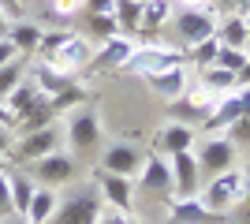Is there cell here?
Listing matches in <instances>:
<instances>
[{"instance_id": "5b68a950", "label": "cell", "mask_w": 250, "mask_h": 224, "mask_svg": "<svg viewBox=\"0 0 250 224\" xmlns=\"http://www.w3.org/2000/svg\"><path fill=\"white\" fill-rule=\"evenodd\" d=\"M172 30H176L179 49H190V45H198V41H206V38L217 34V15L202 11V8H176Z\"/></svg>"}, {"instance_id": "1f68e13d", "label": "cell", "mask_w": 250, "mask_h": 224, "mask_svg": "<svg viewBox=\"0 0 250 224\" xmlns=\"http://www.w3.org/2000/svg\"><path fill=\"white\" fill-rule=\"evenodd\" d=\"M217 53H220V41H217V34H213V38H206V41L187 49V64H194V71H202V67H209L217 60Z\"/></svg>"}, {"instance_id": "9a60e30c", "label": "cell", "mask_w": 250, "mask_h": 224, "mask_svg": "<svg viewBox=\"0 0 250 224\" xmlns=\"http://www.w3.org/2000/svg\"><path fill=\"white\" fill-rule=\"evenodd\" d=\"M146 161V149L135 146V142H112L101 157V172H112V176H131L135 180L138 168Z\"/></svg>"}, {"instance_id": "ba28073f", "label": "cell", "mask_w": 250, "mask_h": 224, "mask_svg": "<svg viewBox=\"0 0 250 224\" xmlns=\"http://www.w3.org/2000/svg\"><path fill=\"white\" fill-rule=\"evenodd\" d=\"M194 161H198L202 176H217V172L235 168V161H239V146L228 142L224 135H209V139H202V146L194 149Z\"/></svg>"}, {"instance_id": "b9f144b4", "label": "cell", "mask_w": 250, "mask_h": 224, "mask_svg": "<svg viewBox=\"0 0 250 224\" xmlns=\"http://www.w3.org/2000/svg\"><path fill=\"white\" fill-rule=\"evenodd\" d=\"M15 56H19V53H15V45H11L8 38H0V67L8 64V60H15Z\"/></svg>"}, {"instance_id": "e575fe53", "label": "cell", "mask_w": 250, "mask_h": 224, "mask_svg": "<svg viewBox=\"0 0 250 224\" xmlns=\"http://www.w3.org/2000/svg\"><path fill=\"white\" fill-rule=\"evenodd\" d=\"M49 8L56 19H75L79 11H86V0H49Z\"/></svg>"}, {"instance_id": "603a6c76", "label": "cell", "mask_w": 250, "mask_h": 224, "mask_svg": "<svg viewBox=\"0 0 250 224\" xmlns=\"http://www.w3.org/2000/svg\"><path fill=\"white\" fill-rule=\"evenodd\" d=\"M176 15V0H142V34L165 30V22H172Z\"/></svg>"}, {"instance_id": "4fadbf2b", "label": "cell", "mask_w": 250, "mask_h": 224, "mask_svg": "<svg viewBox=\"0 0 250 224\" xmlns=\"http://www.w3.org/2000/svg\"><path fill=\"white\" fill-rule=\"evenodd\" d=\"M135 191H138V187H135L131 176H112V172H101V168H97V194H101L104 205L131 213V209H135Z\"/></svg>"}, {"instance_id": "7bdbcfd3", "label": "cell", "mask_w": 250, "mask_h": 224, "mask_svg": "<svg viewBox=\"0 0 250 224\" xmlns=\"http://www.w3.org/2000/svg\"><path fill=\"white\" fill-rule=\"evenodd\" d=\"M0 127H11V131H15V116L8 112V105H4V101H0Z\"/></svg>"}, {"instance_id": "7402d4cb", "label": "cell", "mask_w": 250, "mask_h": 224, "mask_svg": "<svg viewBox=\"0 0 250 224\" xmlns=\"http://www.w3.org/2000/svg\"><path fill=\"white\" fill-rule=\"evenodd\" d=\"M198 82L206 86L209 94L224 97V94H235V90H239V75H235V71H228V67L209 64V67H202V71H198Z\"/></svg>"}, {"instance_id": "f907efd6", "label": "cell", "mask_w": 250, "mask_h": 224, "mask_svg": "<svg viewBox=\"0 0 250 224\" xmlns=\"http://www.w3.org/2000/svg\"><path fill=\"white\" fill-rule=\"evenodd\" d=\"M247 15H250V0H247Z\"/></svg>"}, {"instance_id": "277c9868", "label": "cell", "mask_w": 250, "mask_h": 224, "mask_svg": "<svg viewBox=\"0 0 250 224\" xmlns=\"http://www.w3.org/2000/svg\"><path fill=\"white\" fill-rule=\"evenodd\" d=\"M187 64V49H172V45H135L131 60L124 64L127 75H138V79H149V75L165 71V67Z\"/></svg>"}, {"instance_id": "ab89813d", "label": "cell", "mask_w": 250, "mask_h": 224, "mask_svg": "<svg viewBox=\"0 0 250 224\" xmlns=\"http://www.w3.org/2000/svg\"><path fill=\"white\" fill-rule=\"evenodd\" d=\"M0 11H4V15H8L11 22H15V19H22L26 4H22V0H0Z\"/></svg>"}, {"instance_id": "cb8c5ba5", "label": "cell", "mask_w": 250, "mask_h": 224, "mask_svg": "<svg viewBox=\"0 0 250 224\" xmlns=\"http://www.w3.org/2000/svg\"><path fill=\"white\" fill-rule=\"evenodd\" d=\"M56 205H60V194L52 191V187H38L22 217H26L30 224H49V221H52V213H56Z\"/></svg>"}, {"instance_id": "d4e9b609", "label": "cell", "mask_w": 250, "mask_h": 224, "mask_svg": "<svg viewBox=\"0 0 250 224\" xmlns=\"http://www.w3.org/2000/svg\"><path fill=\"white\" fill-rule=\"evenodd\" d=\"M217 41L228 45V49H247V15H220L217 19Z\"/></svg>"}, {"instance_id": "ac0fdd59", "label": "cell", "mask_w": 250, "mask_h": 224, "mask_svg": "<svg viewBox=\"0 0 250 224\" xmlns=\"http://www.w3.org/2000/svg\"><path fill=\"white\" fill-rule=\"evenodd\" d=\"M42 34H45V26L42 22H34V19H26V15H22V19H15L8 26V41L15 45V53L19 56H38V45H42Z\"/></svg>"}, {"instance_id": "484cf974", "label": "cell", "mask_w": 250, "mask_h": 224, "mask_svg": "<svg viewBox=\"0 0 250 224\" xmlns=\"http://www.w3.org/2000/svg\"><path fill=\"white\" fill-rule=\"evenodd\" d=\"M42 97H45V94L38 90V82H34L30 75H26V79H22V82L15 86V90H11V94L4 97V105H8V112H11V116L19 120L22 112H26V108H30L34 101H42Z\"/></svg>"}, {"instance_id": "816d5d0a", "label": "cell", "mask_w": 250, "mask_h": 224, "mask_svg": "<svg viewBox=\"0 0 250 224\" xmlns=\"http://www.w3.org/2000/svg\"><path fill=\"white\" fill-rule=\"evenodd\" d=\"M22 4H30V0H22Z\"/></svg>"}, {"instance_id": "4316f807", "label": "cell", "mask_w": 250, "mask_h": 224, "mask_svg": "<svg viewBox=\"0 0 250 224\" xmlns=\"http://www.w3.org/2000/svg\"><path fill=\"white\" fill-rule=\"evenodd\" d=\"M26 75H30L34 82H38V90H42L45 97L60 94L63 86L71 82V79H67V75H63V71H56V67H49V64H45V60H34V67H30V71H26Z\"/></svg>"}, {"instance_id": "8992f818", "label": "cell", "mask_w": 250, "mask_h": 224, "mask_svg": "<svg viewBox=\"0 0 250 224\" xmlns=\"http://www.w3.org/2000/svg\"><path fill=\"white\" fill-rule=\"evenodd\" d=\"M63 142H67L75 153H94L97 142H101V120H97L94 108H75V112H67Z\"/></svg>"}, {"instance_id": "30bf717a", "label": "cell", "mask_w": 250, "mask_h": 224, "mask_svg": "<svg viewBox=\"0 0 250 224\" xmlns=\"http://www.w3.org/2000/svg\"><path fill=\"white\" fill-rule=\"evenodd\" d=\"M131 53H135V38L131 34H116V38H108V41H101L94 49V60H90L86 71H94V75L97 71H124Z\"/></svg>"}, {"instance_id": "d6986e66", "label": "cell", "mask_w": 250, "mask_h": 224, "mask_svg": "<svg viewBox=\"0 0 250 224\" xmlns=\"http://www.w3.org/2000/svg\"><path fill=\"white\" fill-rule=\"evenodd\" d=\"M239 116H243V101H239V90H235V94H224V97H220L217 108L209 112V120L202 123V127H206L209 135H224V131H228Z\"/></svg>"}, {"instance_id": "ee69618b", "label": "cell", "mask_w": 250, "mask_h": 224, "mask_svg": "<svg viewBox=\"0 0 250 224\" xmlns=\"http://www.w3.org/2000/svg\"><path fill=\"white\" fill-rule=\"evenodd\" d=\"M239 101H243V116H250V86H239Z\"/></svg>"}, {"instance_id": "52a82bcc", "label": "cell", "mask_w": 250, "mask_h": 224, "mask_svg": "<svg viewBox=\"0 0 250 224\" xmlns=\"http://www.w3.org/2000/svg\"><path fill=\"white\" fill-rule=\"evenodd\" d=\"M75 172H79V161H75L67 149H56V153H49V157L30 164L34 183H38V187H52V191H60L63 183H71Z\"/></svg>"}, {"instance_id": "f1b7e54d", "label": "cell", "mask_w": 250, "mask_h": 224, "mask_svg": "<svg viewBox=\"0 0 250 224\" xmlns=\"http://www.w3.org/2000/svg\"><path fill=\"white\" fill-rule=\"evenodd\" d=\"M172 221H179V224H206V221H217V217L209 213L202 202H194V198H172Z\"/></svg>"}, {"instance_id": "7a4b0ae2", "label": "cell", "mask_w": 250, "mask_h": 224, "mask_svg": "<svg viewBox=\"0 0 250 224\" xmlns=\"http://www.w3.org/2000/svg\"><path fill=\"white\" fill-rule=\"evenodd\" d=\"M56 149H63V127L49 123V127H42V131L15 135V146H11L8 164H34V161L49 157V153H56Z\"/></svg>"}, {"instance_id": "836d02e7", "label": "cell", "mask_w": 250, "mask_h": 224, "mask_svg": "<svg viewBox=\"0 0 250 224\" xmlns=\"http://www.w3.org/2000/svg\"><path fill=\"white\" fill-rule=\"evenodd\" d=\"M247 49H228V45H220V53H217V60H213V64L217 67H228V71H235L239 75L243 71V64H247Z\"/></svg>"}, {"instance_id": "83f0119b", "label": "cell", "mask_w": 250, "mask_h": 224, "mask_svg": "<svg viewBox=\"0 0 250 224\" xmlns=\"http://www.w3.org/2000/svg\"><path fill=\"white\" fill-rule=\"evenodd\" d=\"M86 97H90V90H86V86H79L71 79V82L63 86L60 94H52L49 97V105L56 108V116H63V112H75V108H83L86 105Z\"/></svg>"}, {"instance_id": "4dcf8cb0", "label": "cell", "mask_w": 250, "mask_h": 224, "mask_svg": "<svg viewBox=\"0 0 250 224\" xmlns=\"http://www.w3.org/2000/svg\"><path fill=\"white\" fill-rule=\"evenodd\" d=\"M112 15L124 34H138V26H142V0H116Z\"/></svg>"}, {"instance_id": "9c48e42d", "label": "cell", "mask_w": 250, "mask_h": 224, "mask_svg": "<svg viewBox=\"0 0 250 224\" xmlns=\"http://www.w3.org/2000/svg\"><path fill=\"white\" fill-rule=\"evenodd\" d=\"M101 194H97V187H86V191H79L75 198H60V205H56V213H52L49 224H94L97 213H101Z\"/></svg>"}, {"instance_id": "f35d334b", "label": "cell", "mask_w": 250, "mask_h": 224, "mask_svg": "<svg viewBox=\"0 0 250 224\" xmlns=\"http://www.w3.org/2000/svg\"><path fill=\"white\" fill-rule=\"evenodd\" d=\"M116 0H86V15H112Z\"/></svg>"}, {"instance_id": "e0dca14e", "label": "cell", "mask_w": 250, "mask_h": 224, "mask_svg": "<svg viewBox=\"0 0 250 224\" xmlns=\"http://www.w3.org/2000/svg\"><path fill=\"white\" fill-rule=\"evenodd\" d=\"M190 64H176V67H165V71H157L149 75L146 82L149 90H153L157 97H165V101H179V97L187 94V86H190Z\"/></svg>"}, {"instance_id": "8d00e7d4", "label": "cell", "mask_w": 250, "mask_h": 224, "mask_svg": "<svg viewBox=\"0 0 250 224\" xmlns=\"http://www.w3.org/2000/svg\"><path fill=\"white\" fill-rule=\"evenodd\" d=\"M94 224H138L135 213H124V209H112V205H101V213H97Z\"/></svg>"}, {"instance_id": "bcb514c9", "label": "cell", "mask_w": 250, "mask_h": 224, "mask_svg": "<svg viewBox=\"0 0 250 224\" xmlns=\"http://www.w3.org/2000/svg\"><path fill=\"white\" fill-rule=\"evenodd\" d=\"M0 224H30V221H26V217H19V213H11V217H4Z\"/></svg>"}, {"instance_id": "7c38bea8", "label": "cell", "mask_w": 250, "mask_h": 224, "mask_svg": "<svg viewBox=\"0 0 250 224\" xmlns=\"http://www.w3.org/2000/svg\"><path fill=\"white\" fill-rule=\"evenodd\" d=\"M168 164H172V198H194L202 191V168L194 161V149L168 157Z\"/></svg>"}, {"instance_id": "60d3db41", "label": "cell", "mask_w": 250, "mask_h": 224, "mask_svg": "<svg viewBox=\"0 0 250 224\" xmlns=\"http://www.w3.org/2000/svg\"><path fill=\"white\" fill-rule=\"evenodd\" d=\"M11 146H15V131H11V127H0V161L11 157Z\"/></svg>"}, {"instance_id": "d6a6232c", "label": "cell", "mask_w": 250, "mask_h": 224, "mask_svg": "<svg viewBox=\"0 0 250 224\" xmlns=\"http://www.w3.org/2000/svg\"><path fill=\"white\" fill-rule=\"evenodd\" d=\"M86 30H90V38H94L97 45L116 38V34H124L120 22H116V15H86Z\"/></svg>"}, {"instance_id": "74e56055", "label": "cell", "mask_w": 250, "mask_h": 224, "mask_svg": "<svg viewBox=\"0 0 250 224\" xmlns=\"http://www.w3.org/2000/svg\"><path fill=\"white\" fill-rule=\"evenodd\" d=\"M15 213V205H11V187H8V172H0V221L4 217Z\"/></svg>"}, {"instance_id": "8fae6325", "label": "cell", "mask_w": 250, "mask_h": 224, "mask_svg": "<svg viewBox=\"0 0 250 224\" xmlns=\"http://www.w3.org/2000/svg\"><path fill=\"white\" fill-rule=\"evenodd\" d=\"M217 101H220L217 94H209L202 82H194V86H187V94L179 97V101H172V105H176V120L179 123H190V120H194V123L202 127V123L209 120V112L217 108Z\"/></svg>"}, {"instance_id": "5bb4252c", "label": "cell", "mask_w": 250, "mask_h": 224, "mask_svg": "<svg viewBox=\"0 0 250 224\" xmlns=\"http://www.w3.org/2000/svg\"><path fill=\"white\" fill-rule=\"evenodd\" d=\"M135 187L146 194H172V164H168V157L149 149L138 176H135Z\"/></svg>"}, {"instance_id": "44dd1931", "label": "cell", "mask_w": 250, "mask_h": 224, "mask_svg": "<svg viewBox=\"0 0 250 224\" xmlns=\"http://www.w3.org/2000/svg\"><path fill=\"white\" fill-rule=\"evenodd\" d=\"M8 187H11V205H15V213L22 217L26 205H30V198H34V191H38V183H34L30 172H22V168L11 164L8 168Z\"/></svg>"}, {"instance_id": "3957f363", "label": "cell", "mask_w": 250, "mask_h": 224, "mask_svg": "<svg viewBox=\"0 0 250 224\" xmlns=\"http://www.w3.org/2000/svg\"><path fill=\"white\" fill-rule=\"evenodd\" d=\"M34 60H45L49 67L63 71L67 79H75V75L86 71V67H90V60H94V41L71 30V34H67V38H63V41L56 45L49 56H34Z\"/></svg>"}, {"instance_id": "2e32d148", "label": "cell", "mask_w": 250, "mask_h": 224, "mask_svg": "<svg viewBox=\"0 0 250 224\" xmlns=\"http://www.w3.org/2000/svg\"><path fill=\"white\" fill-rule=\"evenodd\" d=\"M194 142H198L194 127H190V123L172 120V123H165V127H157V135H153V153H161V157H176V153L194 149Z\"/></svg>"}, {"instance_id": "ffe728a7", "label": "cell", "mask_w": 250, "mask_h": 224, "mask_svg": "<svg viewBox=\"0 0 250 224\" xmlns=\"http://www.w3.org/2000/svg\"><path fill=\"white\" fill-rule=\"evenodd\" d=\"M56 108L49 105V97H42V101H34L26 112H22L19 120H15V135H26V131H42V127H49V123H56Z\"/></svg>"}, {"instance_id": "f546056e", "label": "cell", "mask_w": 250, "mask_h": 224, "mask_svg": "<svg viewBox=\"0 0 250 224\" xmlns=\"http://www.w3.org/2000/svg\"><path fill=\"white\" fill-rule=\"evenodd\" d=\"M26 71H30V56H15V60H8V64L0 67V101L26 79Z\"/></svg>"}, {"instance_id": "d590c367", "label": "cell", "mask_w": 250, "mask_h": 224, "mask_svg": "<svg viewBox=\"0 0 250 224\" xmlns=\"http://www.w3.org/2000/svg\"><path fill=\"white\" fill-rule=\"evenodd\" d=\"M224 139L235 142V146H250V116H239L228 131H224Z\"/></svg>"}, {"instance_id": "7dc6e473", "label": "cell", "mask_w": 250, "mask_h": 224, "mask_svg": "<svg viewBox=\"0 0 250 224\" xmlns=\"http://www.w3.org/2000/svg\"><path fill=\"white\" fill-rule=\"evenodd\" d=\"M8 26H11V19L4 15V11H0V38H8Z\"/></svg>"}, {"instance_id": "c3c4849f", "label": "cell", "mask_w": 250, "mask_h": 224, "mask_svg": "<svg viewBox=\"0 0 250 224\" xmlns=\"http://www.w3.org/2000/svg\"><path fill=\"white\" fill-rule=\"evenodd\" d=\"M243 202L250 205V172H247V191H243Z\"/></svg>"}, {"instance_id": "6da1fadb", "label": "cell", "mask_w": 250, "mask_h": 224, "mask_svg": "<svg viewBox=\"0 0 250 224\" xmlns=\"http://www.w3.org/2000/svg\"><path fill=\"white\" fill-rule=\"evenodd\" d=\"M243 191H247V172L235 164V168H228V172L209 176L206 187L198 191V202L206 205L213 217H224V213H231V209L243 202Z\"/></svg>"}, {"instance_id": "f6af8a7d", "label": "cell", "mask_w": 250, "mask_h": 224, "mask_svg": "<svg viewBox=\"0 0 250 224\" xmlns=\"http://www.w3.org/2000/svg\"><path fill=\"white\" fill-rule=\"evenodd\" d=\"M239 86H250V56H247V64H243V71H239Z\"/></svg>"}, {"instance_id": "681fc988", "label": "cell", "mask_w": 250, "mask_h": 224, "mask_svg": "<svg viewBox=\"0 0 250 224\" xmlns=\"http://www.w3.org/2000/svg\"><path fill=\"white\" fill-rule=\"evenodd\" d=\"M0 172H8V161H0Z\"/></svg>"}]
</instances>
